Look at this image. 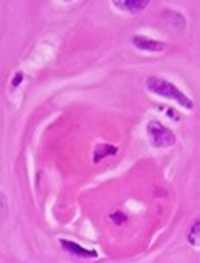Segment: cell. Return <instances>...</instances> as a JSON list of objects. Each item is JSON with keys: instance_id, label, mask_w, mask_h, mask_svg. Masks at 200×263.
Segmentation results:
<instances>
[{"instance_id": "obj_6", "label": "cell", "mask_w": 200, "mask_h": 263, "mask_svg": "<svg viewBox=\"0 0 200 263\" xmlns=\"http://www.w3.org/2000/svg\"><path fill=\"white\" fill-rule=\"evenodd\" d=\"M115 153H117V146L109 144V143H98L95 149H93V163H100L104 158L114 156Z\"/></svg>"}, {"instance_id": "obj_4", "label": "cell", "mask_w": 200, "mask_h": 263, "mask_svg": "<svg viewBox=\"0 0 200 263\" xmlns=\"http://www.w3.org/2000/svg\"><path fill=\"white\" fill-rule=\"evenodd\" d=\"M132 44H134L137 49H141V51H148V53H159L165 49V43L146 37V36H134L132 37Z\"/></svg>"}, {"instance_id": "obj_10", "label": "cell", "mask_w": 200, "mask_h": 263, "mask_svg": "<svg viewBox=\"0 0 200 263\" xmlns=\"http://www.w3.org/2000/svg\"><path fill=\"white\" fill-rule=\"evenodd\" d=\"M22 78H24V75H22L21 71H17V73H15V77L12 78V88H17L21 85Z\"/></svg>"}, {"instance_id": "obj_2", "label": "cell", "mask_w": 200, "mask_h": 263, "mask_svg": "<svg viewBox=\"0 0 200 263\" xmlns=\"http://www.w3.org/2000/svg\"><path fill=\"white\" fill-rule=\"evenodd\" d=\"M146 133H148L151 144L158 149H166L176 144L175 133L171 131L170 127H166L165 124H161L159 121H149L146 126Z\"/></svg>"}, {"instance_id": "obj_7", "label": "cell", "mask_w": 200, "mask_h": 263, "mask_svg": "<svg viewBox=\"0 0 200 263\" xmlns=\"http://www.w3.org/2000/svg\"><path fill=\"white\" fill-rule=\"evenodd\" d=\"M163 17H171V19H166V21H168L170 24H171V27H175V29H178V31L185 29L187 21H185V17H183L180 12H176V10H165Z\"/></svg>"}, {"instance_id": "obj_11", "label": "cell", "mask_w": 200, "mask_h": 263, "mask_svg": "<svg viewBox=\"0 0 200 263\" xmlns=\"http://www.w3.org/2000/svg\"><path fill=\"white\" fill-rule=\"evenodd\" d=\"M63 2H73V0H63Z\"/></svg>"}, {"instance_id": "obj_1", "label": "cell", "mask_w": 200, "mask_h": 263, "mask_svg": "<svg viewBox=\"0 0 200 263\" xmlns=\"http://www.w3.org/2000/svg\"><path fill=\"white\" fill-rule=\"evenodd\" d=\"M146 88L151 93L158 95V97H163V99H168V100H175L176 104H180L183 109L187 110H192L193 109V102L190 97H187L175 83H171L165 78H159V77H149L146 78Z\"/></svg>"}, {"instance_id": "obj_9", "label": "cell", "mask_w": 200, "mask_h": 263, "mask_svg": "<svg viewBox=\"0 0 200 263\" xmlns=\"http://www.w3.org/2000/svg\"><path fill=\"white\" fill-rule=\"evenodd\" d=\"M110 219H112L115 224H124V222L127 221V217H126V214H122L121 211H115V212H112V214H110Z\"/></svg>"}, {"instance_id": "obj_5", "label": "cell", "mask_w": 200, "mask_h": 263, "mask_svg": "<svg viewBox=\"0 0 200 263\" xmlns=\"http://www.w3.org/2000/svg\"><path fill=\"white\" fill-rule=\"evenodd\" d=\"M114 4L115 9L122 10V12H131L137 14L148 7L149 0H110Z\"/></svg>"}, {"instance_id": "obj_8", "label": "cell", "mask_w": 200, "mask_h": 263, "mask_svg": "<svg viewBox=\"0 0 200 263\" xmlns=\"http://www.w3.org/2000/svg\"><path fill=\"white\" fill-rule=\"evenodd\" d=\"M188 243H190L195 250H200V219L193 222V226L188 231Z\"/></svg>"}, {"instance_id": "obj_3", "label": "cell", "mask_w": 200, "mask_h": 263, "mask_svg": "<svg viewBox=\"0 0 200 263\" xmlns=\"http://www.w3.org/2000/svg\"><path fill=\"white\" fill-rule=\"evenodd\" d=\"M59 245L61 248H63L65 251H68V253L75 255V256H80V258H97L98 253L95 250H88L85 248V246H80L78 243L71 241V239H59Z\"/></svg>"}]
</instances>
